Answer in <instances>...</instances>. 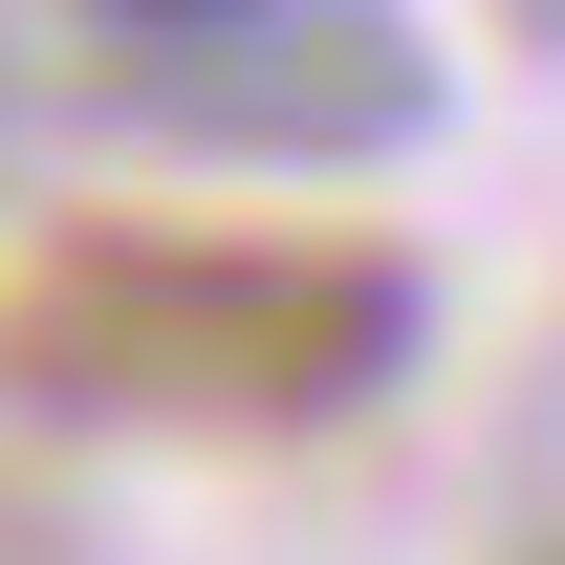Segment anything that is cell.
Returning <instances> with one entry per match:
<instances>
[{"label":"cell","mask_w":565,"mask_h":565,"mask_svg":"<svg viewBox=\"0 0 565 565\" xmlns=\"http://www.w3.org/2000/svg\"><path fill=\"white\" fill-rule=\"evenodd\" d=\"M44 370L174 392V414H327L392 370V282L370 262H239V239H66L22 282Z\"/></svg>","instance_id":"6da1fadb"},{"label":"cell","mask_w":565,"mask_h":565,"mask_svg":"<svg viewBox=\"0 0 565 565\" xmlns=\"http://www.w3.org/2000/svg\"><path fill=\"white\" fill-rule=\"evenodd\" d=\"M87 22H131V44H239L262 0H87Z\"/></svg>","instance_id":"7a4b0ae2"}]
</instances>
